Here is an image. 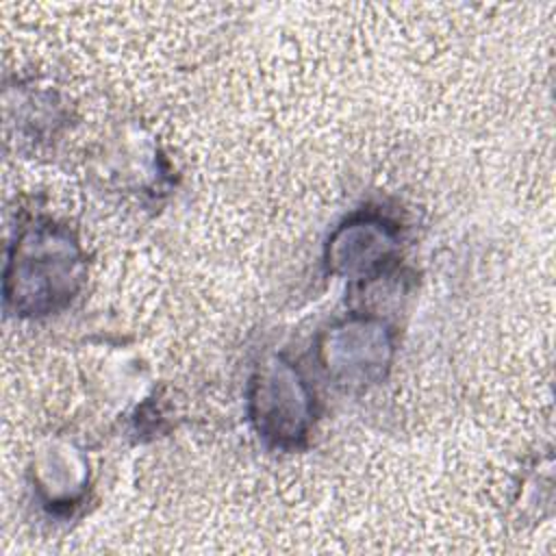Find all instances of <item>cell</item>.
<instances>
[{"mask_svg":"<svg viewBox=\"0 0 556 556\" xmlns=\"http://www.w3.org/2000/svg\"><path fill=\"white\" fill-rule=\"evenodd\" d=\"M78 254L70 239L52 230L28 232L15 245L7 271V298L22 311H46L74 291Z\"/></svg>","mask_w":556,"mask_h":556,"instance_id":"obj_1","label":"cell"},{"mask_svg":"<svg viewBox=\"0 0 556 556\" xmlns=\"http://www.w3.org/2000/svg\"><path fill=\"white\" fill-rule=\"evenodd\" d=\"M252 404L258 430L267 437H274L276 441H295L304 434L308 421V395L287 365L271 363L261 374Z\"/></svg>","mask_w":556,"mask_h":556,"instance_id":"obj_2","label":"cell"},{"mask_svg":"<svg viewBox=\"0 0 556 556\" xmlns=\"http://www.w3.org/2000/svg\"><path fill=\"white\" fill-rule=\"evenodd\" d=\"M391 239L380 224L354 222L348 224L332 241V256L345 271L367 269L387 254Z\"/></svg>","mask_w":556,"mask_h":556,"instance_id":"obj_3","label":"cell"}]
</instances>
